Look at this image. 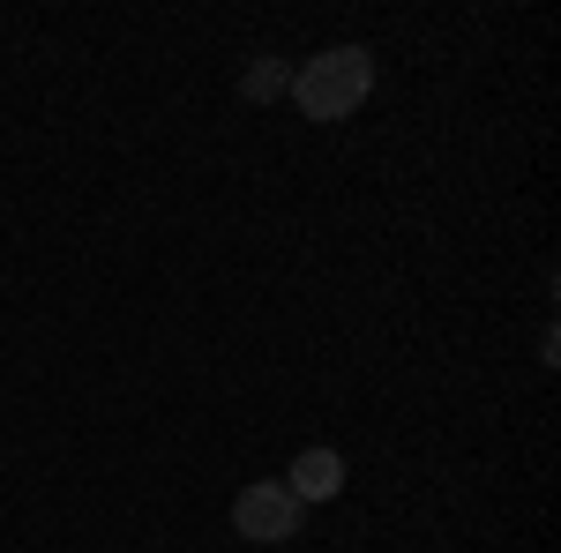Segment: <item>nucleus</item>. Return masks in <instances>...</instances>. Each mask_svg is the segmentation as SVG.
Segmentation results:
<instances>
[{
  "instance_id": "2",
  "label": "nucleus",
  "mask_w": 561,
  "mask_h": 553,
  "mask_svg": "<svg viewBox=\"0 0 561 553\" xmlns=\"http://www.w3.org/2000/svg\"><path fill=\"white\" fill-rule=\"evenodd\" d=\"M300 516L307 509L285 494V479H255V486L232 494V531L255 539V546H285V539H300Z\"/></svg>"
},
{
  "instance_id": "4",
  "label": "nucleus",
  "mask_w": 561,
  "mask_h": 553,
  "mask_svg": "<svg viewBox=\"0 0 561 553\" xmlns=\"http://www.w3.org/2000/svg\"><path fill=\"white\" fill-rule=\"evenodd\" d=\"M240 90H248V97H255V105H270V97H285V90H293V76H285V68H277V60H255V68H248V76H240Z\"/></svg>"
},
{
  "instance_id": "1",
  "label": "nucleus",
  "mask_w": 561,
  "mask_h": 553,
  "mask_svg": "<svg viewBox=\"0 0 561 553\" xmlns=\"http://www.w3.org/2000/svg\"><path fill=\"white\" fill-rule=\"evenodd\" d=\"M367 90H375V53L367 45H330V53H314L300 60V76H293V105H300L307 120H352L359 105H367Z\"/></svg>"
},
{
  "instance_id": "3",
  "label": "nucleus",
  "mask_w": 561,
  "mask_h": 553,
  "mask_svg": "<svg viewBox=\"0 0 561 553\" xmlns=\"http://www.w3.org/2000/svg\"><path fill=\"white\" fill-rule=\"evenodd\" d=\"M285 494H293V502H337V494H345V457H337V449H300V457H293V471H285Z\"/></svg>"
}]
</instances>
